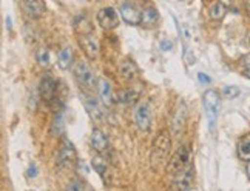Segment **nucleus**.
<instances>
[{"label": "nucleus", "instance_id": "1", "mask_svg": "<svg viewBox=\"0 0 250 191\" xmlns=\"http://www.w3.org/2000/svg\"><path fill=\"white\" fill-rule=\"evenodd\" d=\"M171 148V139L170 133L167 130H161L158 136L153 140L151 151H150V168L153 171H158L161 167H164L168 157V153Z\"/></svg>", "mask_w": 250, "mask_h": 191}, {"label": "nucleus", "instance_id": "2", "mask_svg": "<svg viewBox=\"0 0 250 191\" xmlns=\"http://www.w3.org/2000/svg\"><path fill=\"white\" fill-rule=\"evenodd\" d=\"M73 73L74 77L78 80V83L81 87H83L85 90L93 91L99 87L98 77H96V73L91 70V66L86 63L85 60H78L73 66Z\"/></svg>", "mask_w": 250, "mask_h": 191}, {"label": "nucleus", "instance_id": "3", "mask_svg": "<svg viewBox=\"0 0 250 191\" xmlns=\"http://www.w3.org/2000/svg\"><path fill=\"white\" fill-rule=\"evenodd\" d=\"M190 160H191V151L188 145H181L173 156L168 159L167 164V173H173L176 174L181 170H184L187 167H190Z\"/></svg>", "mask_w": 250, "mask_h": 191}, {"label": "nucleus", "instance_id": "4", "mask_svg": "<svg viewBox=\"0 0 250 191\" xmlns=\"http://www.w3.org/2000/svg\"><path fill=\"white\" fill-rule=\"evenodd\" d=\"M76 160H78V153H76L73 142L68 140L66 137H63L62 142H61V145H59L57 156H56L57 168H66V167L73 165Z\"/></svg>", "mask_w": 250, "mask_h": 191}, {"label": "nucleus", "instance_id": "5", "mask_svg": "<svg viewBox=\"0 0 250 191\" xmlns=\"http://www.w3.org/2000/svg\"><path fill=\"white\" fill-rule=\"evenodd\" d=\"M203 105L206 116L208 119V127L210 130H213V125L216 122L218 113H219V94L215 90H207L203 96Z\"/></svg>", "mask_w": 250, "mask_h": 191}, {"label": "nucleus", "instance_id": "6", "mask_svg": "<svg viewBox=\"0 0 250 191\" xmlns=\"http://www.w3.org/2000/svg\"><path fill=\"white\" fill-rule=\"evenodd\" d=\"M56 94H57V82H56V79L53 77L51 74H45L43 77L41 79V83H39L41 99L48 105H53V102L56 100Z\"/></svg>", "mask_w": 250, "mask_h": 191}, {"label": "nucleus", "instance_id": "7", "mask_svg": "<svg viewBox=\"0 0 250 191\" xmlns=\"http://www.w3.org/2000/svg\"><path fill=\"white\" fill-rule=\"evenodd\" d=\"M195 180V170L193 167H187L184 170H181L179 173L173 176L171 180V191H186L191 188V184Z\"/></svg>", "mask_w": 250, "mask_h": 191}, {"label": "nucleus", "instance_id": "8", "mask_svg": "<svg viewBox=\"0 0 250 191\" xmlns=\"http://www.w3.org/2000/svg\"><path fill=\"white\" fill-rule=\"evenodd\" d=\"M98 23L104 28L105 31H111L114 28L119 26V16L116 9L111 6H105L98 11Z\"/></svg>", "mask_w": 250, "mask_h": 191}, {"label": "nucleus", "instance_id": "9", "mask_svg": "<svg viewBox=\"0 0 250 191\" xmlns=\"http://www.w3.org/2000/svg\"><path fill=\"white\" fill-rule=\"evenodd\" d=\"M82 102H83V107L85 110L88 111L90 117L96 122H102L105 119V111L102 108V105L99 103V100L93 97V96L88 94H82Z\"/></svg>", "mask_w": 250, "mask_h": 191}, {"label": "nucleus", "instance_id": "10", "mask_svg": "<svg viewBox=\"0 0 250 191\" xmlns=\"http://www.w3.org/2000/svg\"><path fill=\"white\" fill-rule=\"evenodd\" d=\"M78 42L82 48V51L85 53V56L88 57L90 60H94L96 57L99 56V43H98V40H96L93 33L78 36Z\"/></svg>", "mask_w": 250, "mask_h": 191}, {"label": "nucleus", "instance_id": "11", "mask_svg": "<svg viewBox=\"0 0 250 191\" xmlns=\"http://www.w3.org/2000/svg\"><path fill=\"white\" fill-rule=\"evenodd\" d=\"M90 143L91 148L99 153V154H105L110 148V142H108V136L101 128H94L91 131V137H90Z\"/></svg>", "mask_w": 250, "mask_h": 191}, {"label": "nucleus", "instance_id": "12", "mask_svg": "<svg viewBox=\"0 0 250 191\" xmlns=\"http://www.w3.org/2000/svg\"><path fill=\"white\" fill-rule=\"evenodd\" d=\"M134 122L136 125L144 130L148 131L151 127V113L147 103H139L136 108H134Z\"/></svg>", "mask_w": 250, "mask_h": 191}, {"label": "nucleus", "instance_id": "13", "mask_svg": "<svg viewBox=\"0 0 250 191\" xmlns=\"http://www.w3.org/2000/svg\"><path fill=\"white\" fill-rule=\"evenodd\" d=\"M187 114H188L187 105L184 102H179L175 110V114H173V117H171V123H170V128L175 134H178V133L184 128L187 122Z\"/></svg>", "mask_w": 250, "mask_h": 191}, {"label": "nucleus", "instance_id": "14", "mask_svg": "<svg viewBox=\"0 0 250 191\" xmlns=\"http://www.w3.org/2000/svg\"><path fill=\"white\" fill-rule=\"evenodd\" d=\"M121 17L124 19V22H127L128 25H141V9H138L134 5L125 2L119 6Z\"/></svg>", "mask_w": 250, "mask_h": 191}, {"label": "nucleus", "instance_id": "15", "mask_svg": "<svg viewBox=\"0 0 250 191\" xmlns=\"http://www.w3.org/2000/svg\"><path fill=\"white\" fill-rule=\"evenodd\" d=\"M158 20H159V13H158L156 6L147 5L141 9V26L153 28V26H156Z\"/></svg>", "mask_w": 250, "mask_h": 191}, {"label": "nucleus", "instance_id": "16", "mask_svg": "<svg viewBox=\"0 0 250 191\" xmlns=\"http://www.w3.org/2000/svg\"><path fill=\"white\" fill-rule=\"evenodd\" d=\"M119 73L122 74V77L125 80H134L138 77L139 70H138V65L134 63L131 59H124L119 63Z\"/></svg>", "mask_w": 250, "mask_h": 191}, {"label": "nucleus", "instance_id": "17", "mask_svg": "<svg viewBox=\"0 0 250 191\" xmlns=\"http://www.w3.org/2000/svg\"><path fill=\"white\" fill-rule=\"evenodd\" d=\"M22 9L30 17H41L45 13V3L41 0H25L22 2Z\"/></svg>", "mask_w": 250, "mask_h": 191}, {"label": "nucleus", "instance_id": "18", "mask_svg": "<svg viewBox=\"0 0 250 191\" xmlns=\"http://www.w3.org/2000/svg\"><path fill=\"white\" fill-rule=\"evenodd\" d=\"M139 99V93L133 88H124L116 93V102L121 105H131Z\"/></svg>", "mask_w": 250, "mask_h": 191}, {"label": "nucleus", "instance_id": "19", "mask_svg": "<svg viewBox=\"0 0 250 191\" xmlns=\"http://www.w3.org/2000/svg\"><path fill=\"white\" fill-rule=\"evenodd\" d=\"M73 59H74V53L71 48H62L57 54V65H59L61 70H68L73 65Z\"/></svg>", "mask_w": 250, "mask_h": 191}, {"label": "nucleus", "instance_id": "20", "mask_svg": "<svg viewBox=\"0 0 250 191\" xmlns=\"http://www.w3.org/2000/svg\"><path fill=\"white\" fill-rule=\"evenodd\" d=\"M74 30L78 33V36H83V34H91L93 33V26L88 20V17L85 14L79 16L78 19L74 20Z\"/></svg>", "mask_w": 250, "mask_h": 191}, {"label": "nucleus", "instance_id": "21", "mask_svg": "<svg viewBox=\"0 0 250 191\" xmlns=\"http://www.w3.org/2000/svg\"><path fill=\"white\" fill-rule=\"evenodd\" d=\"M36 60H37V63L42 66V68L48 70L53 65L51 51L48 50V48H39V50L36 51Z\"/></svg>", "mask_w": 250, "mask_h": 191}, {"label": "nucleus", "instance_id": "22", "mask_svg": "<svg viewBox=\"0 0 250 191\" xmlns=\"http://www.w3.org/2000/svg\"><path fill=\"white\" fill-rule=\"evenodd\" d=\"M238 156L244 162H250V134L244 136L241 140L238 142Z\"/></svg>", "mask_w": 250, "mask_h": 191}, {"label": "nucleus", "instance_id": "23", "mask_svg": "<svg viewBox=\"0 0 250 191\" xmlns=\"http://www.w3.org/2000/svg\"><path fill=\"white\" fill-rule=\"evenodd\" d=\"M227 13V6L221 2H215L211 3L210 8H208V16L213 19V20H221Z\"/></svg>", "mask_w": 250, "mask_h": 191}, {"label": "nucleus", "instance_id": "24", "mask_svg": "<svg viewBox=\"0 0 250 191\" xmlns=\"http://www.w3.org/2000/svg\"><path fill=\"white\" fill-rule=\"evenodd\" d=\"M99 91H101V97H102L104 103L110 105L111 103V99H113V96H111V87H110V83L105 80V79H101L99 80Z\"/></svg>", "mask_w": 250, "mask_h": 191}, {"label": "nucleus", "instance_id": "25", "mask_svg": "<svg viewBox=\"0 0 250 191\" xmlns=\"http://www.w3.org/2000/svg\"><path fill=\"white\" fill-rule=\"evenodd\" d=\"M91 165H93V168L96 170V173H98L101 177H104V176H105V173H107V162H105L101 156L93 157Z\"/></svg>", "mask_w": 250, "mask_h": 191}, {"label": "nucleus", "instance_id": "26", "mask_svg": "<svg viewBox=\"0 0 250 191\" xmlns=\"http://www.w3.org/2000/svg\"><path fill=\"white\" fill-rule=\"evenodd\" d=\"M62 128H63V116H62V113H59V114H57V116L54 117V120H53V127H51L53 134H57V136H59L61 133H62Z\"/></svg>", "mask_w": 250, "mask_h": 191}, {"label": "nucleus", "instance_id": "27", "mask_svg": "<svg viewBox=\"0 0 250 191\" xmlns=\"http://www.w3.org/2000/svg\"><path fill=\"white\" fill-rule=\"evenodd\" d=\"M223 94L227 99H235L236 96H239V88L238 87H224Z\"/></svg>", "mask_w": 250, "mask_h": 191}, {"label": "nucleus", "instance_id": "28", "mask_svg": "<svg viewBox=\"0 0 250 191\" xmlns=\"http://www.w3.org/2000/svg\"><path fill=\"white\" fill-rule=\"evenodd\" d=\"M63 191H83V185L81 180H71V182L65 187Z\"/></svg>", "mask_w": 250, "mask_h": 191}, {"label": "nucleus", "instance_id": "29", "mask_svg": "<svg viewBox=\"0 0 250 191\" xmlns=\"http://www.w3.org/2000/svg\"><path fill=\"white\" fill-rule=\"evenodd\" d=\"M241 65L244 66V70H250V54L241 57Z\"/></svg>", "mask_w": 250, "mask_h": 191}, {"label": "nucleus", "instance_id": "30", "mask_svg": "<svg viewBox=\"0 0 250 191\" xmlns=\"http://www.w3.org/2000/svg\"><path fill=\"white\" fill-rule=\"evenodd\" d=\"M198 79L201 83H210V77L208 76H206L204 73H198Z\"/></svg>", "mask_w": 250, "mask_h": 191}, {"label": "nucleus", "instance_id": "31", "mask_svg": "<svg viewBox=\"0 0 250 191\" xmlns=\"http://www.w3.org/2000/svg\"><path fill=\"white\" fill-rule=\"evenodd\" d=\"M28 176H30V177H36L37 176V168H36V165H31L30 167V170H28Z\"/></svg>", "mask_w": 250, "mask_h": 191}, {"label": "nucleus", "instance_id": "32", "mask_svg": "<svg viewBox=\"0 0 250 191\" xmlns=\"http://www.w3.org/2000/svg\"><path fill=\"white\" fill-rule=\"evenodd\" d=\"M161 46H162V50H170L171 48V42H168V40H162V43H161Z\"/></svg>", "mask_w": 250, "mask_h": 191}, {"label": "nucleus", "instance_id": "33", "mask_svg": "<svg viewBox=\"0 0 250 191\" xmlns=\"http://www.w3.org/2000/svg\"><path fill=\"white\" fill-rule=\"evenodd\" d=\"M244 76L250 79V70H244Z\"/></svg>", "mask_w": 250, "mask_h": 191}, {"label": "nucleus", "instance_id": "34", "mask_svg": "<svg viewBox=\"0 0 250 191\" xmlns=\"http://www.w3.org/2000/svg\"><path fill=\"white\" fill-rule=\"evenodd\" d=\"M247 176L250 177V162H249V164H247Z\"/></svg>", "mask_w": 250, "mask_h": 191}, {"label": "nucleus", "instance_id": "35", "mask_svg": "<svg viewBox=\"0 0 250 191\" xmlns=\"http://www.w3.org/2000/svg\"><path fill=\"white\" fill-rule=\"evenodd\" d=\"M186 191H198L196 188H193V187H191V188H188V190H186Z\"/></svg>", "mask_w": 250, "mask_h": 191}, {"label": "nucleus", "instance_id": "36", "mask_svg": "<svg viewBox=\"0 0 250 191\" xmlns=\"http://www.w3.org/2000/svg\"><path fill=\"white\" fill-rule=\"evenodd\" d=\"M249 45H250V37H249Z\"/></svg>", "mask_w": 250, "mask_h": 191}]
</instances>
